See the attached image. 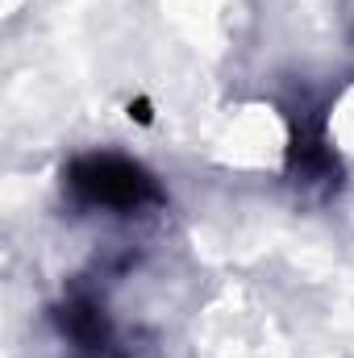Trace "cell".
I'll return each instance as SVG.
<instances>
[{"mask_svg": "<svg viewBox=\"0 0 354 358\" xmlns=\"http://www.w3.org/2000/svg\"><path fill=\"white\" fill-rule=\"evenodd\" d=\"M129 117H138V121H150V108H146V104H129Z\"/></svg>", "mask_w": 354, "mask_h": 358, "instance_id": "3957f363", "label": "cell"}, {"mask_svg": "<svg viewBox=\"0 0 354 358\" xmlns=\"http://www.w3.org/2000/svg\"><path fill=\"white\" fill-rule=\"evenodd\" d=\"M63 329H67L84 350H96V346L108 342V325H104V317H100L92 304H71V308H63Z\"/></svg>", "mask_w": 354, "mask_h": 358, "instance_id": "7a4b0ae2", "label": "cell"}, {"mask_svg": "<svg viewBox=\"0 0 354 358\" xmlns=\"http://www.w3.org/2000/svg\"><path fill=\"white\" fill-rule=\"evenodd\" d=\"M67 179L88 204H104V208H138L155 200V179L138 163L117 155H88L67 171Z\"/></svg>", "mask_w": 354, "mask_h": 358, "instance_id": "6da1fadb", "label": "cell"}]
</instances>
